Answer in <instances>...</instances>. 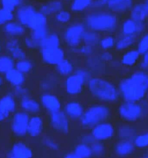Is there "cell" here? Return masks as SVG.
I'll return each instance as SVG.
<instances>
[{
	"instance_id": "26",
	"label": "cell",
	"mask_w": 148,
	"mask_h": 158,
	"mask_svg": "<svg viewBox=\"0 0 148 158\" xmlns=\"http://www.w3.org/2000/svg\"><path fill=\"white\" fill-rule=\"evenodd\" d=\"M13 16V15L11 11L5 8L0 10V24L5 23L6 22L11 20Z\"/></svg>"
},
{
	"instance_id": "18",
	"label": "cell",
	"mask_w": 148,
	"mask_h": 158,
	"mask_svg": "<svg viewBox=\"0 0 148 158\" xmlns=\"http://www.w3.org/2000/svg\"><path fill=\"white\" fill-rule=\"evenodd\" d=\"M14 61L11 57L7 56H0V73H6L14 68Z\"/></svg>"
},
{
	"instance_id": "16",
	"label": "cell",
	"mask_w": 148,
	"mask_h": 158,
	"mask_svg": "<svg viewBox=\"0 0 148 158\" xmlns=\"http://www.w3.org/2000/svg\"><path fill=\"white\" fill-rule=\"evenodd\" d=\"M133 2V0H109V4L114 10L123 11L131 8Z\"/></svg>"
},
{
	"instance_id": "12",
	"label": "cell",
	"mask_w": 148,
	"mask_h": 158,
	"mask_svg": "<svg viewBox=\"0 0 148 158\" xmlns=\"http://www.w3.org/2000/svg\"><path fill=\"white\" fill-rule=\"evenodd\" d=\"M43 127V121L42 118L37 115H35L29 119L27 133L31 136H36L41 133Z\"/></svg>"
},
{
	"instance_id": "3",
	"label": "cell",
	"mask_w": 148,
	"mask_h": 158,
	"mask_svg": "<svg viewBox=\"0 0 148 158\" xmlns=\"http://www.w3.org/2000/svg\"><path fill=\"white\" fill-rule=\"evenodd\" d=\"M88 91L93 98L99 101L109 99V90L110 85L100 77L90 78L87 82Z\"/></svg>"
},
{
	"instance_id": "11",
	"label": "cell",
	"mask_w": 148,
	"mask_h": 158,
	"mask_svg": "<svg viewBox=\"0 0 148 158\" xmlns=\"http://www.w3.org/2000/svg\"><path fill=\"white\" fill-rule=\"evenodd\" d=\"M111 127L106 123H101L91 128V135L95 139V140L102 141L108 138L111 133Z\"/></svg>"
},
{
	"instance_id": "6",
	"label": "cell",
	"mask_w": 148,
	"mask_h": 158,
	"mask_svg": "<svg viewBox=\"0 0 148 158\" xmlns=\"http://www.w3.org/2000/svg\"><path fill=\"white\" fill-rule=\"evenodd\" d=\"M16 103L10 95H6L0 99V122L9 117L11 113L14 111Z\"/></svg>"
},
{
	"instance_id": "4",
	"label": "cell",
	"mask_w": 148,
	"mask_h": 158,
	"mask_svg": "<svg viewBox=\"0 0 148 158\" xmlns=\"http://www.w3.org/2000/svg\"><path fill=\"white\" fill-rule=\"evenodd\" d=\"M29 119V115L25 112H20L15 114L11 123L13 132L17 135H25L27 133Z\"/></svg>"
},
{
	"instance_id": "5",
	"label": "cell",
	"mask_w": 148,
	"mask_h": 158,
	"mask_svg": "<svg viewBox=\"0 0 148 158\" xmlns=\"http://www.w3.org/2000/svg\"><path fill=\"white\" fill-rule=\"evenodd\" d=\"M50 124L52 127L61 133L68 131L69 128L68 117L64 111L60 110L50 113Z\"/></svg>"
},
{
	"instance_id": "29",
	"label": "cell",
	"mask_w": 148,
	"mask_h": 158,
	"mask_svg": "<svg viewBox=\"0 0 148 158\" xmlns=\"http://www.w3.org/2000/svg\"><path fill=\"white\" fill-rule=\"evenodd\" d=\"M146 4L148 5V0H146Z\"/></svg>"
},
{
	"instance_id": "20",
	"label": "cell",
	"mask_w": 148,
	"mask_h": 158,
	"mask_svg": "<svg viewBox=\"0 0 148 158\" xmlns=\"http://www.w3.org/2000/svg\"><path fill=\"white\" fill-rule=\"evenodd\" d=\"M57 65V70L60 73L70 75L73 70L72 64L68 61H60Z\"/></svg>"
},
{
	"instance_id": "15",
	"label": "cell",
	"mask_w": 148,
	"mask_h": 158,
	"mask_svg": "<svg viewBox=\"0 0 148 158\" xmlns=\"http://www.w3.org/2000/svg\"><path fill=\"white\" fill-rule=\"evenodd\" d=\"M21 105L23 110L32 113H37L40 111V105L38 102L27 96H24L22 99Z\"/></svg>"
},
{
	"instance_id": "25",
	"label": "cell",
	"mask_w": 148,
	"mask_h": 158,
	"mask_svg": "<svg viewBox=\"0 0 148 158\" xmlns=\"http://www.w3.org/2000/svg\"><path fill=\"white\" fill-rule=\"evenodd\" d=\"M97 141V142L95 141L91 146L92 155H95L96 156L102 155L104 149V146H103V143H101V141Z\"/></svg>"
},
{
	"instance_id": "17",
	"label": "cell",
	"mask_w": 148,
	"mask_h": 158,
	"mask_svg": "<svg viewBox=\"0 0 148 158\" xmlns=\"http://www.w3.org/2000/svg\"><path fill=\"white\" fill-rule=\"evenodd\" d=\"M72 153L76 157H89L92 155L91 147L82 143L76 147Z\"/></svg>"
},
{
	"instance_id": "9",
	"label": "cell",
	"mask_w": 148,
	"mask_h": 158,
	"mask_svg": "<svg viewBox=\"0 0 148 158\" xmlns=\"http://www.w3.org/2000/svg\"><path fill=\"white\" fill-rule=\"evenodd\" d=\"M143 22H137L128 19L124 23L122 27L123 35L136 36L139 35L144 30Z\"/></svg>"
},
{
	"instance_id": "2",
	"label": "cell",
	"mask_w": 148,
	"mask_h": 158,
	"mask_svg": "<svg viewBox=\"0 0 148 158\" xmlns=\"http://www.w3.org/2000/svg\"><path fill=\"white\" fill-rule=\"evenodd\" d=\"M90 73L84 70L77 71L74 73L70 74L65 82V88L68 94L77 95L82 91L86 81L89 80Z\"/></svg>"
},
{
	"instance_id": "19",
	"label": "cell",
	"mask_w": 148,
	"mask_h": 158,
	"mask_svg": "<svg viewBox=\"0 0 148 158\" xmlns=\"http://www.w3.org/2000/svg\"><path fill=\"white\" fill-rule=\"evenodd\" d=\"M135 39L136 36L124 35V36L117 42V47L121 49L126 48L133 45L135 42Z\"/></svg>"
},
{
	"instance_id": "7",
	"label": "cell",
	"mask_w": 148,
	"mask_h": 158,
	"mask_svg": "<svg viewBox=\"0 0 148 158\" xmlns=\"http://www.w3.org/2000/svg\"><path fill=\"white\" fill-rule=\"evenodd\" d=\"M64 110L67 116L73 120L80 119L85 110L82 104L76 101L68 102L65 105Z\"/></svg>"
},
{
	"instance_id": "14",
	"label": "cell",
	"mask_w": 148,
	"mask_h": 158,
	"mask_svg": "<svg viewBox=\"0 0 148 158\" xmlns=\"http://www.w3.org/2000/svg\"><path fill=\"white\" fill-rule=\"evenodd\" d=\"M148 16V6L146 4H139L133 7L131 19L135 21L143 22Z\"/></svg>"
},
{
	"instance_id": "10",
	"label": "cell",
	"mask_w": 148,
	"mask_h": 158,
	"mask_svg": "<svg viewBox=\"0 0 148 158\" xmlns=\"http://www.w3.org/2000/svg\"><path fill=\"white\" fill-rule=\"evenodd\" d=\"M33 155V151L23 142L14 144L8 153V157L14 158H29Z\"/></svg>"
},
{
	"instance_id": "21",
	"label": "cell",
	"mask_w": 148,
	"mask_h": 158,
	"mask_svg": "<svg viewBox=\"0 0 148 158\" xmlns=\"http://www.w3.org/2000/svg\"><path fill=\"white\" fill-rule=\"evenodd\" d=\"M8 48L14 58L21 60L24 59L25 53L18 47L15 42H12L9 43L8 45Z\"/></svg>"
},
{
	"instance_id": "23",
	"label": "cell",
	"mask_w": 148,
	"mask_h": 158,
	"mask_svg": "<svg viewBox=\"0 0 148 158\" xmlns=\"http://www.w3.org/2000/svg\"><path fill=\"white\" fill-rule=\"evenodd\" d=\"M6 31L11 35H19L22 33L23 29L21 27L15 23L8 24L6 27Z\"/></svg>"
},
{
	"instance_id": "1",
	"label": "cell",
	"mask_w": 148,
	"mask_h": 158,
	"mask_svg": "<svg viewBox=\"0 0 148 158\" xmlns=\"http://www.w3.org/2000/svg\"><path fill=\"white\" fill-rule=\"evenodd\" d=\"M107 109L103 105L94 104L84 110L80 118V123L84 128H92L104 122L108 115Z\"/></svg>"
},
{
	"instance_id": "22",
	"label": "cell",
	"mask_w": 148,
	"mask_h": 158,
	"mask_svg": "<svg viewBox=\"0 0 148 158\" xmlns=\"http://www.w3.org/2000/svg\"><path fill=\"white\" fill-rule=\"evenodd\" d=\"M16 66L18 70L23 73H26L30 72L33 65L29 61L22 59L16 64Z\"/></svg>"
},
{
	"instance_id": "24",
	"label": "cell",
	"mask_w": 148,
	"mask_h": 158,
	"mask_svg": "<svg viewBox=\"0 0 148 158\" xmlns=\"http://www.w3.org/2000/svg\"><path fill=\"white\" fill-rule=\"evenodd\" d=\"M138 51L145 53L148 51V33L140 39L138 46Z\"/></svg>"
},
{
	"instance_id": "28",
	"label": "cell",
	"mask_w": 148,
	"mask_h": 158,
	"mask_svg": "<svg viewBox=\"0 0 148 158\" xmlns=\"http://www.w3.org/2000/svg\"><path fill=\"white\" fill-rule=\"evenodd\" d=\"M2 78L1 76H0V85H2Z\"/></svg>"
},
{
	"instance_id": "8",
	"label": "cell",
	"mask_w": 148,
	"mask_h": 158,
	"mask_svg": "<svg viewBox=\"0 0 148 158\" xmlns=\"http://www.w3.org/2000/svg\"><path fill=\"white\" fill-rule=\"evenodd\" d=\"M41 102L44 108L49 112L60 110L61 103L57 97L51 94H45L41 97Z\"/></svg>"
},
{
	"instance_id": "13",
	"label": "cell",
	"mask_w": 148,
	"mask_h": 158,
	"mask_svg": "<svg viewBox=\"0 0 148 158\" xmlns=\"http://www.w3.org/2000/svg\"><path fill=\"white\" fill-rule=\"evenodd\" d=\"M6 80L13 85L18 87L21 85L25 80L24 73L17 68H12L5 73Z\"/></svg>"
},
{
	"instance_id": "27",
	"label": "cell",
	"mask_w": 148,
	"mask_h": 158,
	"mask_svg": "<svg viewBox=\"0 0 148 158\" xmlns=\"http://www.w3.org/2000/svg\"><path fill=\"white\" fill-rule=\"evenodd\" d=\"M21 0H2L4 8L11 11L14 7L20 3Z\"/></svg>"
}]
</instances>
